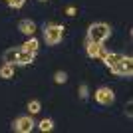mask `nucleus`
<instances>
[{"mask_svg":"<svg viewBox=\"0 0 133 133\" xmlns=\"http://www.w3.org/2000/svg\"><path fill=\"white\" fill-rule=\"evenodd\" d=\"M101 62L105 64L113 76H121V78H131L133 76V58L131 56H123L119 52H105L101 56Z\"/></svg>","mask_w":133,"mask_h":133,"instance_id":"nucleus-1","label":"nucleus"},{"mask_svg":"<svg viewBox=\"0 0 133 133\" xmlns=\"http://www.w3.org/2000/svg\"><path fill=\"white\" fill-rule=\"evenodd\" d=\"M36 58V54L32 52L24 50L22 46H18V48H8V50L2 54V62L4 64H10V66H30Z\"/></svg>","mask_w":133,"mask_h":133,"instance_id":"nucleus-2","label":"nucleus"},{"mask_svg":"<svg viewBox=\"0 0 133 133\" xmlns=\"http://www.w3.org/2000/svg\"><path fill=\"white\" fill-rule=\"evenodd\" d=\"M109 36H111V26L109 24L94 22V24H89V28H88L85 40H88V42H95V44H103Z\"/></svg>","mask_w":133,"mask_h":133,"instance_id":"nucleus-3","label":"nucleus"},{"mask_svg":"<svg viewBox=\"0 0 133 133\" xmlns=\"http://www.w3.org/2000/svg\"><path fill=\"white\" fill-rule=\"evenodd\" d=\"M64 30L66 28L62 26V24H54V22H48L44 24L42 28V32H44V42L48 46H58L64 38Z\"/></svg>","mask_w":133,"mask_h":133,"instance_id":"nucleus-4","label":"nucleus"},{"mask_svg":"<svg viewBox=\"0 0 133 133\" xmlns=\"http://www.w3.org/2000/svg\"><path fill=\"white\" fill-rule=\"evenodd\" d=\"M94 99L103 107H109L113 105V101H115V94H113V89L107 88V85H101L94 91Z\"/></svg>","mask_w":133,"mask_h":133,"instance_id":"nucleus-5","label":"nucleus"},{"mask_svg":"<svg viewBox=\"0 0 133 133\" xmlns=\"http://www.w3.org/2000/svg\"><path fill=\"white\" fill-rule=\"evenodd\" d=\"M34 127H36V123H34L30 113H28V115H18L16 119L12 121V129L16 133H32Z\"/></svg>","mask_w":133,"mask_h":133,"instance_id":"nucleus-6","label":"nucleus"},{"mask_svg":"<svg viewBox=\"0 0 133 133\" xmlns=\"http://www.w3.org/2000/svg\"><path fill=\"white\" fill-rule=\"evenodd\" d=\"M105 48H103V44H95V42H88L85 40V54L89 56V58H99L101 60V56L105 54Z\"/></svg>","mask_w":133,"mask_h":133,"instance_id":"nucleus-7","label":"nucleus"},{"mask_svg":"<svg viewBox=\"0 0 133 133\" xmlns=\"http://www.w3.org/2000/svg\"><path fill=\"white\" fill-rule=\"evenodd\" d=\"M18 30H20L24 36H28V38H30V36H34V34H36V22H34V20H30V18H24V20H20V22H18Z\"/></svg>","mask_w":133,"mask_h":133,"instance_id":"nucleus-8","label":"nucleus"},{"mask_svg":"<svg viewBox=\"0 0 133 133\" xmlns=\"http://www.w3.org/2000/svg\"><path fill=\"white\" fill-rule=\"evenodd\" d=\"M22 48H24V50H28V52H32V54H38V50H40V42L34 38V36H30V38H28L26 42L22 44Z\"/></svg>","mask_w":133,"mask_h":133,"instance_id":"nucleus-9","label":"nucleus"},{"mask_svg":"<svg viewBox=\"0 0 133 133\" xmlns=\"http://www.w3.org/2000/svg\"><path fill=\"white\" fill-rule=\"evenodd\" d=\"M0 78H2V79H12V78H14V66H10V64H2V66H0Z\"/></svg>","mask_w":133,"mask_h":133,"instance_id":"nucleus-10","label":"nucleus"},{"mask_svg":"<svg viewBox=\"0 0 133 133\" xmlns=\"http://www.w3.org/2000/svg\"><path fill=\"white\" fill-rule=\"evenodd\" d=\"M38 129H40L42 133H50L52 129H54V119H50V117L42 119V121L38 123Z\"/></svg>","mask_w":133,"mask_h":133,"instance_id":"nucleus-11","label":"nucleus"},{"mask_svg":"<svg viewBox=\"0 0 133 133\" xmlns=\"http://www.w3.org/2000/svg\"><path fill=\"white\" fill-rule=\"evenodd\" d=\"M28 111H30V115H36V113H40V111H42V103H40L38 99L28 101Z\"/></svg>","mask_w":133,"mask_h":133,"instance_id":"nucleus-12","label":"nucleus"},{"mask_svg":"<svg viewBox=\"0 0 133 133\" xmlns=\"http://www.w3.org/2000/svg\"><path fill=\"white\" fill-rule=\"evenodd\" d=\"M4 2L10 6V8H14V10H20V8L26 4V0H4Z\"/></svg>","mask_w":133,"mask_h":133,"instance_id":"nucleus-13","label":"nucleus"},{"mask_svg":"<svg viewBox=\"0 0 133 133\" xmlns=\"http://www.w3.org/2000/svg\"><path fill=\"white\" fill-rule=\"evenodd\" d=\"M54 82L56 83H66L68 82V74L66 72H56L54 74Z\"/></svg>","mask_w":133,"mask_h":133,"instance_id":"nucleus-14","label":"nucleus"},{"mask_svg":"<svg viewBox=\"0 0 133 133\" xmlns=\"http://www.w3.org/2000/svg\"><path fill=\"white\" fill-rule=\"evenodd\" d=\"M89 97V88H88V83H82L79 85V99H88Z\"/></svg>","mask_w":133,"mask_h":133,"instance_id":"nucleus-15","label":"nucleus"},{"mask_svg":"<svg viewBox=\"0 0 133 133\" xmlns=\"http://www.w3.org/2000/svg\"><path fill=\"white\" fill-rule=\"evenodd\" d=\"M131 107H133V101H129V103H127V109H125L127 117H131V115H133V113H131Z\"/></svg>","mask_w":133,"mask_h":133,"instance_id":"nucleus-16","label":"nucleus"},{"mask_svg":"<svg viewBox=\"0 0 133 133\" xmlns=\"http://www.w3.org/2000/svg\"><path fill=\"white\" fill-rule=\"evenodd\" d=\"M74 14H76V8H74V6H70V8H68V16H74Z\"/></svg>","mask_w":133,"mask_h":133,"instance_id":"nucleus-17","label":"nucleus"},{"mask_svg":"<svg viewBox=\"0 0 133 133\" xmlns=\"http://www.w3.org/2000/svg\"><path fill=\"white\" fill-rule=\"evenodd\" d=\"M38 2H50V0H38Z\"/></svg>","mask_w":133,"mask_h":133,"instance_id":"nucleus-18","label":"nucleus"}]
</instances>
